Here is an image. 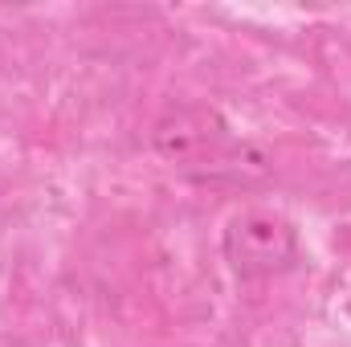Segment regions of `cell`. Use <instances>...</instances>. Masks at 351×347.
<instances>
[{
	"label": "cell",
	"mask_w": 351,
	"mask_h": 347,
	"mask_svg": "<svg viewBox=\"0 0 351 347\" xmlns=\"http://www.w3.org/2000/svg\"><path fill=\"white\" fill-rule=\"evenodd\" d=\"M221 250L237 278H274L298 265V229L282 213L250 208L225 225Z\"/></svg>",
	"instance_id": "cell-1"
},
{
	"label": "cell",
	"mask_w": 351,
	"mask_h": 347,
	"mask_svg": "<svg viewBox=\"0 0 351 347\" xmlns=\"http://www.w3.org/2000/svg\"><path fill=\"white\" fill-rule=\"evenodd\" d=\"M229 143H233V135H229V123L221 119V110L200 106V102H180L172 110H164L160 123L152 127L156 156L184 168L188 176L204 172Z\"/></svg>",
	"instance_id": "cell-2"
},
{
	"label": "cell",
	"mask_w": 351,
	"mask_h": 347,
	"mask_svg": "<svg viewBox=\"0 0 351 347\" xmlns=\"http://www.w3.org/2000/svg\"><path fill=\"white\" fill-rule=\"evenodd\" d=\"M274 176V156H269V147L262 143H250V139H233L204 172H196L192 180H200V184H229V188H254V184H262Z\"/></svg>",
	"instance_id": "cell-3"
}]
</instances>
